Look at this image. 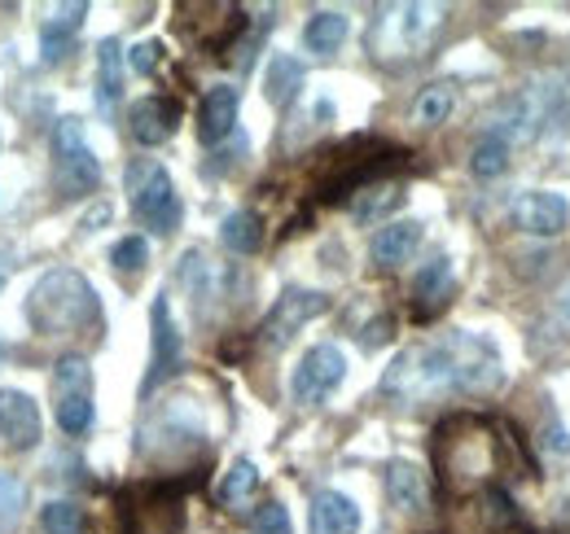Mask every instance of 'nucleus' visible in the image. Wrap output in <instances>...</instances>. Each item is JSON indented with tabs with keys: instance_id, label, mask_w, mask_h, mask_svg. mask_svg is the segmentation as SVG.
<instances>
[{
	"instance_id": "nucleus-37",
	"label": "nucleus",
	"mask_w": 570,
	"mask_h": 534,
	"mask_svg": "<svg viewBox=\"0 0 570 534\" xmlns=\"http://www.w3.org/2000/svg\"><path fill=\"white\" fill-rule=\"evenodd\" d=\"M562 312H567V316H570V289H567V294H562Z\"/></svg>"
},
{
	"instance_id": "nucleus-4",
	"label": "nucleus",
	"mask_w": 570,
	"mask_h": 534,
	"mask_svg": "<svg viewBox=\"0 0 570 534\" xmlns=\"http://www.w3.org/2000/svg\"><path fill=\"white\" fill-rule=\"evenodd\" d=\"M53 154H58V194L62 198H83L101 185V162L83 145V123L79 119H62L53 128Z\"/></svg>"
},
{
	"instance_id": "nucleus-34",
	"label": "nucleus",
	"mask_w": 570,
	"mask_h": 534,
	"mask_svg": "<svg viewBox=\"0 0 570 534\" xmlns=\"http://www.w3.org/2000/svg\"><path fill=\"white\" fill-rule=\"evenodd\" d=\"M158 58H163V44H158V40H141V44L132 49V70H137V75H154V70H158Z\"/></svg>"
},
{
	"instance_id": "nucleus-13",
	"label": "nucleus",
	"mask_w": 570,
	"mask_h": 534,
	"mask_svg": "<svg viewBox=\"0 0 570 534\" xmlns=\"http://www.w3.org/2000/svg\"><path fill=\"white\" fill-rule=\"evenodd\" d=\"M176 123H180V106L167 101V97H145L128 115V128H132L137 145H163L167 136L176 132Z\"/></svg>"
},
{
	"instance_id": "nucleus-10",
	"label": "nucleus",
	"mask_w": 570,
	"mask_h": 534,
	"mask_svg": "<svg viewBox=\"0 0 570 534\" xmlns=\"http://www.w3.org/2000/svg\"><path fill=\"white\" fill-rule=\"evenodd\" d=\"M0 438L18 452H31L40 443V407L22 390H0Z\"/></svg>"
},
{
	"instance_id": "nucleus-16",
	"label": "nucleus",
	"mask_w": 570,
	"mask_h": 534,
	"mask_svg": "<svg viewBox=\"0 0 570 534\" xmlns=\"http://www.w3.org/2000/svg\"><path fill=\"white\" fill-rule=\"evenodd\" d=\"M88 18V4H62L45 27H40V49H45V62H62L71 58L75 49V31L83 27Z\"/></svg>"
},
{
	"instance_id": "nucleus-17",
	"label": "nucleus",
	"mask_w": 570,
	"mask_h": 534,
	"mask_svg": "<svg viewBox=\"0 0 570 534\" xmlns=\"http://www.w3.org/2000/svg\"><path fill=\"white\" fill-rule=\"evenodd\" d=\"M176 280L189 289V298L198 303V312H207L215 298H219V271H215V264L203 255V250H189V255L180 259Z\"/></svg>"
},
{
	"instance_id": "nucleus-11",
	"label": "nucleus",
	"mask_w": 570,
	"mask_h": 534,
	"mask_svg": "<svg viewBox=\"0 0 570 534\" xmlns=\"http://www.w3.org/2000/svg\"><path fill=\"white\" fill-rule=\"evenodd\" d=\"M422 237H426L422 219H395V224L377 228V237H373V246H368V259H373V267L391 271V267L413 259V250L422 246Z\"/></svg>"
},
{
	"instance_id": "nucleus-8",
	"label": "nucleus",
	"mask_w": 570,
	"mask_h": 534,
	"mask_svg": "<svg viewBox=\"0 0 570 534\" xmlns=\"http://www.w3.org/2000/svg\"><path fill=\"white\" fill-rule=\"evenodd\" d=\"M513 224L531 237H558L570 224V201L549 189H531L513 201Z\"/></svg>"
},
{
	"instance_id": "nucleus-5",
	"label": "nucleus",
	"mask_w": 570,
	"mask_h": 534,
	"mask_svg": "<svg viewBox=\"0 0 570 534\" xmlns=\"http://www.w3.org/2000/svg\"><path fill=\"white\" fill-rule=\"evenodd\" d=\"M439 465H443V482H456V477L483 482L497 468V438L479 421H470V438H456L452 425H443L439 429Z\"/></svg>"
},
{
	"instance_id": "nucleus-31",
	"label": "nucleus",
	"mask_w": 570,
	"mask_h": 534,
	"mask_svg": "<svg viewBox=\"0 0 570 534\" xmlns=\"http://www.w3.org/2000/svg\"><path fill=\"white\" fill-rule=\"evenodd\" d=\"M110 264L119 267V271H141V267L149 264V246H145V237H119L115 250H110Z\"/></svg>"
},
{
	"instance_id": "nucleus-18",
	"label": "nucleus",
	"mask_w": 570,
	"mask_h": 534,
	"mask_svg": "<svg viewBox=\"0 0 570 534\" xmlns=\"http://www.w3.org/2000/svg\"><path fill=\"white\" fill-rule=\"evenodd\" d=\"M343 40H347V13H338V9H321V13H312L307 27H303V44H307V53H316V58L338 53Z\"/></svg>"
},
{
	"instance_id": "nucleus-23",
	"label": "nucleus",
	"mask_w": 570,
	"mask_h": 534,
	"mask_svg": "<svg viewBox=\"0 0 570 534\" xmlns=\"http://www.w3.org/2000/svg\"><path fill=\"white\" fill-rule=\"evenodd\" d=\"M400 201H404L400 185L377 180V185H364L356 198H352V215H356L360 224H377V219H382V215H391Z\"/></svg>"
},
{
	"instance_id": "nucleus-30",
	"label": "nucleus",
	"mask_w": 570,
	"mask_h": 534,
	"mask_svg": "<svg viewBox=\"0 0 570 534\" xmlns=\"http://www.w3.org/2000/svg\"><path fill=\"white\" fill-rule=\"evenodd\" d=\"M58 425L67 434H83L92 425V395H71V399H58Z\"/></svg>"
},
{
	"instance_id": "nucleus-36",
	"label": "nucleus",
	"mask_w": 570,
	"mask_h": 534,
	"mask_svg": "<svg viewBox=\"0 0 570 534\" xmlns=\"http://www.w3.org/2000/svg\"><path fill=\"white\" fill-rule=\"evenodd\" d=\"M544 443H549V447H558V452H570L567 429H553V425H549V429H544Z\"/></svg>"
},
{
	"instance_id": "nucleus-26",
	"label": "nucleus",
	"mask_w": 570,
	"mask_h": 534,
	"mask_svg": "<svg viewBox=\"0 0 570 534\" xmlns=\"http://www.w3.org/2000/svg\"><path fill=\"white\" fill-rule=\"evenodd\" d=\"M53 390L58 399H71V395H92V368L83 355H62L53 364Z\"/></svg>"
},
{
	"instance_id": "nucleus-25",
	"label": "nucleus",
	"mask_w": 570,
	"mask_h": 534,
	"mask_svg": "<svg viewBox=\"0 0 570 534\" xmlns=\"http://www.w3.org/2000/svg\"><path fill=\"white\" fill-rule=\"evenodd\" d=\"M452 106H456L452 83H430V88H422V97L413 101V123H422V128H439V123H448Z\"/></svg>"
},
{
	"instance_id": "nucleus-6",
	"label": "nucleus",
	"mask_w": 570,
	"mask_h": 534,
	"mask_svg": "<svg viewBox=\"0 0 570 534\" xmlns=\"http://www.w3.org/2000/svg\"><path fill=\"white\" fill-rule=\"evenodd\" d=\"M343 377H347V355H343L338 346L321 342V346H312V350L298 359V368H294V377H289V395H294V403L312 407V403L330 399V395L343 386Z\"/></svg>"
},
{
	"instance_id": "nucleus-27",
	"label": "nucleus",
	"mask_w": 570,
	"mask_h": 534,
	"mask_svg": "<svg viewBox=\"0 0 570 534\" xmlns=\"http://www.w3.org/2000/svg\"><path fill=\"white\" fill-rule=\"evenodd\" d=\"M255 491H259V468H255V461H233L228 473H224V482H219V504L237 508V504H246Z\"/></svg>"
},
{
	"instance_id": "nucleus-1",
	"label": "nucleus",
	"mask_w": 570,
	"mask_h": 534,
	"mask_svg": "<svg viewBox=\"0 0 570 534\" xmlns=\"http://www.w3.org/2000/svg\"><path fill=\"white\" fill-rule=\"evenodd\" d=\"M27 320L40 337H75L101 325V303L83 271L53 267L45 271L27 294Z\"/></svg>"
},
{
	"instance_id": "nucleus-12",
	"label": "nucleus",
	"mask_w": 570,
	"mask_h": 534,
	"mask_svg": "<svg viewBox=\"0 0 570 534\" xmlns=\"http://www.w3.org/2000/svg\"><path fill=\"white\" fill-rule=\"evenodd\" d=\"M237 110H242V92L233 83H215L212 92L203 97V106H198V140L219 145L237 128Z\"/></svg>"
},
{
	"instance_id": "nucleus-32",
	"label": "nucleus",
	"mask_w": 570,
	"mask_h": 534,
	"mask_svg": "<svg viewBox=\"0 0 570 534\" xmlns=\"http://www.w3.org/2000/svg\"><path fill=\"white\" fill-rule=\"evenodd\" d=\"M250 526H255V534H289V513H285V504L268 500L250 513Z\"/></svg>"
},
{
	"instance_id": "nucleus-35",
	"label": "nucleus",
	"mask_w": 570,
	"mask_h": 534,
	"mask_svg": "<svg viewBox=\"0 0 570 534\" xmlns=\"http://www.w3.org/2000/svg\"><path fill=\"white\" fill-rule=\"evenodd\" d=\"M391 337V320H377V325H368V334H360L364 346H377V342H386Z\"/></svg>"
},
{
	"instance_id": "nucleus-9",
	"label": "nucleus",
	"mask_w": 570,
	"mask_h": 534,
	"mask_svg": "<svg viewBox=\"0 0 570 534\" xmlns=\"http://www.w3.org/2000/svg\"><path fill=\"white\" fill-rule=\"evenodd\" d=\"M149 329H154V364H149L145 390L163 386V382L180 368V334H176V320H171V303H167V294H158V298H154V307H149Z\"/></svg>"
},
{
	"instance_id": "nucleus-33",
	"label": "nucleus",
	"mask_w": 570,
	"mask_h": 534,
	"mask_svg": "<svg viewBox=\"0 0 570 534\" xmlns=\"http://www.w3.org/2000/svg\"><path fill=\"white\" fill-rule=\"evenodd\" d=\"M22 504H27V486H22L18 477H9V473H0V513L18 522V513H22Z\"/></svg>"
},
{
	"instance_id": "nucleus-14",
	"label": "nucleus",
	"mask_w": 570,
	"mask_h": 534,
	"mask_svg": "<svg viewBox=\"0 0 570 534\" xmlns=\"http://www.w3.org/2000/svg\"><path fill=\"white\" fill-rule=\"evenodd\" d=\"M386 500L400 513H422L430 504L426 473L413 465V461H391L386 465Z\"/></svg>"
},
{
	"instance_id": "nucleus-3",
	"label": "nucleus",
	"mask_w": 570,
	"mask_h": 534,
	"mask_svg": "<svg viewBox=\"0 0 570 534\" xmlns=\"http://www.w3.org/2000/svg\"><path fill=\"white\" fill-rule=\"evenodd\" d=\"M448 364H452V395H492L504 382V364H500L497 346L479 334H448Z\"/></svg>"
},
{
	"instance_id": "nucleus-2",
	"label": "nucleus",
	"mask_w": 570,
	"mask_h": 534,
	"mask_svg": "<svg viewBox=\"0 0 570 534\" xmlns=\"http://www.w3.org/2000/svg\"><path fill=\"white\" fill-rule=\"evenodd\" d=\"M128 201H132V215L141 219L145 228H154V233H163V237L180 228V198H176V185H171L167 167H158L154 158L128 167Z\"/></svg>"
},
{
	"instance_id": "nucleus-22",
	"label": "nucleus",
	"mask_w": 570,
	"mask_h": 534,
	"mask_svg": "<svg viewBox=\"0 0 570 534\" xmlns=\"http://www.w3.org/2000/svg\"><path fill=\"white\" fill-rule=\"evenodd\" d=\"M124 92V49L119 40H101L97 44V97L101 106H115Z\"/></svg>"
},
{
	"instance_id": "nucleus-29",
	"label": "nucleus",
	"mask_w": 570,
	"mask_h": 534,
	"mask_svg": "<svg viewBox=\"0 0 570 534\" xmlns=\"http://www.w3.org/2000/svg\"><path fill=\"white\" fill-rule=\"evenodd\" d=\"M40 526L45 534H83V508L71 500H49L40 508Z\"/></svg>"
},
{
	"instance_id": "nucleus-28",
	"label": "nucleus",
	"mask_w": 570,
	"mask_h": 534,
	"mask_svg": "<svg viewBox=\"0 0 570 534\" xmlns=\"http://www.w3.org/2000/svg\"><path fill=\"white\" fill-rule=\"evenodd\" d=\"M504 167H509V145H504L500 136L483 132V140L470 149V171H474L479 180H492Z\"/></svg>"
},
{
	"instance_id": "nucleus-20",
	"label": "nucleus",
	"mask_w": 570,
	"mask_h": 534,
	"mask_svg": "<svg viewBox=\"0 0 570 534\" xmlns=\"http://www.w3.org/2000/svg\"><path fill=\"white\" fill-rule=\"evenodd\" d=\"M298 88H303V62L298 58H289V53H273V62L264 70V97L285 110L294 97H298Z\"/></svg>"
},
{
	"instance_id": "nucleus-24",
	"label": "nucleus",
	"mask_w": 570,
	"mask_h": 534,
	"mask_svg": "<svg viewBox=\"0 0 570 534\" xmlns=\"http://www.w3.org/2000/svg\"><path fill=\"white\" fill-rule=\"evenodd\" d=\"M391 22H395V44L413 49V44L426 40V31L439 22V9H430V4H400Z\"/></svg>"
},
{
	"instance_id": "nucleus-7",
	"label": "nucleus",
	"mask_w": 570,
	"mask_h": 534,
	"mask_svg": "<svg viewBox=\"0 0 570 534\" xmlns=\"http://www.w3.org/2000/svg\"><path fill=\"white\" fill-rule=\"evenodd\" d=\"M325 312H330V294H321V289H285L282 298L268 307L264 325H259V342L268 350H282L303 325H312Z\"/></svg>"
},
{
	"instance_id": "nucleus-21",
	"label": "nucleus",
	"mask_w": 570,
	"mask_h": 534,
	"mask_svg": "<svg viewBox=\"0 0 570 534\" xmlns=\"http://www.w3.org/2000/svg\"><path fill=\"white\" fill-rule=\"evenodd\" d=\"M219 241L224 250L233 255H255L264 246V219L255 210H233L224 224H219Z\"/></svg>"
},
{
	"instance_id": "nucleus-15",
	"label": "nucleus",
	"mask_w": 570,
	"mask_h": 534,
	"mask_svg": "<svg viewBox=\"0 0 570 534\" xmlns=\"http://www.w3.org/2000/svg\"><path fill=\"white\" fill-rule=\"evenodd\" d=\"M360 508L343 491H321L312 500V534H356Z\"/></svg>"
},
{
	"instance_id": "nucleus-19",
	"label": "nucleus",
	"mask_w": 570,
	"mask_h": 534,
	"mask_svg": "<svg viewBox=\"0 0 570 534\" xmlns=\"http://www.w3.org/2000/svg\"><path fill=\"white\" fill-rule=\"evenodd\" d=\"M448 289H452V259H448V255H434V259L422 264V271L413 276V303H417V312L430 316V312L448 298Z\"/></svg>"
}]
</instances>
